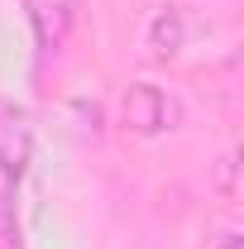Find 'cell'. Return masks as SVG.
Returning a JSON list of instances; mask_svg holds the SVG:
<instances>
[{
	"label": "cell",
	"instance_id": "obj_2",
	"mask_svg": "<svg viewBox=\"0 0 244 249\" xmlns=\"http://www.w3.org/2000/svg\"><path fill=\"white\" fill-rule=\"evenodd\" d=\"M24 10H29V24H34L38 58H53V53H62V43L77 29L82 0H24Z\"/></svg>",
	"mask_w": 244,
	"mask_h": 249
},
{
	"label": "cell",
	"instance_id": "obj_3",
	"mask_svg": "<svg viewBox=\"0 0 244 249\" xmlns=\"http://www.w3.org/2000/svg\"><path fill=\"white\" fill-rule=\"evenodd\" d=\"M34 154V129H29V115L15 106V101H0V168L10 178L24 173V163Z\"/></svg>",
	"mask_w": 244,
	"mask_h": 249
},
{
	"label": "cell",
	"instance_id": "obj_1",
	"mask_svg": "<svg viewBox=\"0 0 244 249\" xmlns=\"http://www.w3.org/2000/svg\"><path fill=\"white\" fill-rule=\"evenodd\" d=\"M120 115H124V124L134 134H163V129H173V120H177V101L163 91V87H153V82H134V87H124Z\"/></svg>",
	"mask_w": 244,
	"mask_h": 249
},
{
	"label": "cell",
	"instance_id": "obj_5",
	"mask_svg": "<svg viewBox=\"0 0 244 249\" xmlns=\"http://www.w3.org/2000/svg\"><path fill=\"white\" fill-rule=\"evenodd\" d=\"M15 182L0 168V249H19V220H15Z\"/></svg>",
	"mask_w": 244,
	"mask_h": 249
},
{
	"label": "cell",
	"instance_id": "obj_4",
	"mask_svg": "<svg viewBox=\"0 0 244 249\" xmlns=\"http://www.w3.org/2000/svg\"><path fill=\"white\" fill-rule=\"evenodd\" d=\"M182 38H187V19H182V10L173 5V10H163V15L153 19L149 48H153V53H158V58H173V53L182 48Z\"/></svg>",
	"mask_w": 244,
	"mask_h": 249
},
{
	"label": "cell",
	"instance_id": "obj_6",
	"mask_svg": "<svg viewBox=\"0 0 244 249\" xmlns=\"http://www.w3.org/2000/svg\"><path fill=\"white\" fill-rule=\"evenodd\" d=\"M215 249H240V235H235V230H225V235L215 240Z\"/></svg>",
	"mask_w": 244,
	"mask_h": 249
}]
</instances>
